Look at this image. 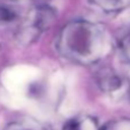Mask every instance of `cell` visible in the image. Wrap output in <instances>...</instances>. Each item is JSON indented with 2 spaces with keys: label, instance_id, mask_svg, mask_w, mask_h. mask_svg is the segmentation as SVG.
Wrapping results in <instances>:
<instances>
[{
  "label": "cell",
  "instance_id": "cell-8",
  "mask_svg": "<svg viewBox=\"0 0 130 130\" xmlns=\"http://www.w3.org/2000/svg\"><path fill=\"white\" fill-rule=\"evenodd\" d=\"M122 51L125 57L130 60V31L122 40Z\"/></svg>",
  "mask_w": 130,
  "mask_h": 130
},
{
  "label": "cell",
  "instance_id": "cell-5",
  "mask_svg": "<svg viewBox=\"0 0 130 130\" xmlns=\"http://www.w3.org/2000/svg\"><path fill=\"white\" fill-rule=\"evenodd\" d=\"M104 12H119L130 5V0H92Z\"/></svg>",
  "mask_w": 130,
  "mask_h": 130
},
{
  "label": "cell",
  "instance_id": "cell-2",
  "mask_svg": "<svg viewBox=\"0 0 130 130\" xmlns=\"http://www.w3.org/2000/svg\"><path fill=\"white\" fill-rule=\"evenodd\" d=\"M57 17L55 9L50 6H39L32 9L28 15L27 21L22 25L19 32L17 38L23 44H30L40 36L43 31L48 29L53 24Z\"/></svg>",
  "mask_w": 130,
  "mask_h": 130
},
{
  "label": "cell",
  "instance_id": "cell-3",
  "mask_svg": "<svg viewBox=\"0 0 130 130\" xmlns=\"http://www.w3.org/2000/svg\"><path fill=\"white\" fill-rule=\"evenodd\" d=\"M96 81L100 90L107 93L115 92L122 86V78L109 68L100 69L96 75Z\"/></svg>",
  "mask_w": 130,
  "mask_h": 130
},
{
  "label": "cell",
  "instance_id": "cell-4",
  "mask_svg": "<svg viewBox=\"0 0 130 130\" xmlns=\"http://www.w3.org/2000/svg\"><path fill=\"white\" fill-rule=\"evenodd\" d=\"M62 130H99V127L96 119L85 115L69 120L63 125Z\"/></svg>",
  "mask_w": 130,
  "mask_h": 130
},
{
  "label": "cell",
  "instance_id": "cell-9",
  "mask_svg": "<svg viewBox=\"0 0 130 130\" xmlns=\"http://www.w3.org/2000/svg\"><path fill=\"white\" fill-rule=\"evenodd\" d=\"M20 1H22V0H20Z\"/></svg>",
  "mask_w": 130,
  "mask_h": 130
},
{
  "label": "cell",
  "instance_id": "cell-1",
  "mask_svg": "<svg viewBox=\"0 0 130 130\" xmlns=\"http://www.w3.org/2000/svg\"><path fill=\"white\" fill-rule=\"evenodd\" d=\"M57 47L71 61L92 64L107 55L110 50V38L104 25L86 20H75L61 29Z\"/></svg>",
  "mask_w": 130,
  "mask_h": 130
},
{
  "label": "cell",
  "instance_id": "cell-6",
  "mask_svg": "<svg viewBox=\"0 0 130 130\" xmlns=\"http://www.w3.org/2000/svg\"><path fill=\"white\" fill-rule=\"evenodd\" d=\"M6 130H51L48 127L35 121H16L10 123Z\"/></svg>",
  "mask_w": 130,
  "mask_h": 130
},
{
  "label": "cell",
  "instance_id": "cell-7",
  "mask_svg": "<svg viewBox=\"0 0 130 130\" xmlns=\"http://www.w3.org/2000/svg\"><path fill=\"white\" fill-rule=\"evenodd\" d=\"M16 20V13L9 7L0 6V25H6Z\"/></svg>",
  "mask_w": 130,
  "mask_h": 130
}]
</instances>
